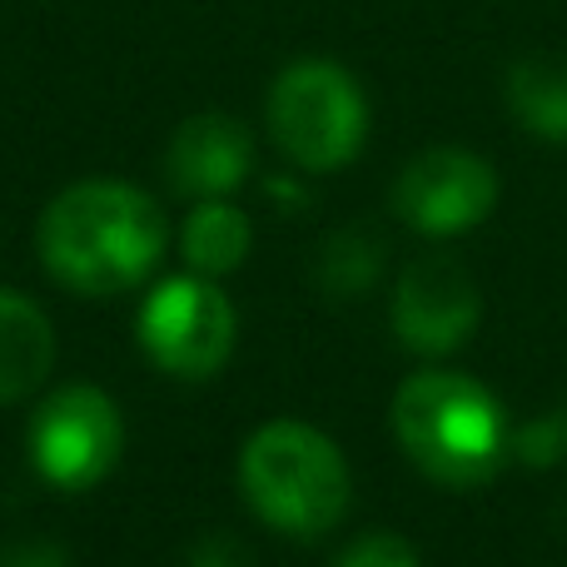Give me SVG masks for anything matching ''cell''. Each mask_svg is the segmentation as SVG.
<instances>
[{
    "label": "cell",
    "mask_w": 567,
    "mask_h": 567,
    "mask_svg": "<svg viewBox=\"0 0 567 567\" xmlns=\"http://www.w3.org/2000/svg\"><path fill=\"white\" fill-rule=\"evenodd\" d=\"M140 349L155 369H165L169 379H215L229 363L239 339L235 303L225 299V289H215L205 275H179L150 289V299L140 303Z\"/></svg>",
    "instance_id": "5"
},
{
    "label": "cell",
    "mask_w": 567,
    "mask_h": 567,
    "mask_svg": "<svg viewBox=\"0 0 567 567\" xmlns=\"http://www.w3.org/2000/svg\"><path fill=\"white\" fill-rule=\"evenodd\" d=\"M393 433L413 468L449 488L488 483L508 458L513 429L503 403L468 373L429 369L393 393Z\"/></svg>",
    "instance_id": "2"
},
{
    "label": "cell",
    "mask_w": 567,
    "mask_h": 567,
    "mask_svg": "<svg viewBox=\"0 0 567 567\" xmlns=\"http://www.w3.org/2000/svg\"><path fill=\"white\" fill-rule=\"evenodd\" d=\"M185 567H255V558H249L245 543L225 538V533H215V538L195 543V553H189Z\"/></svg>",
    "instance_id": "16"
},
{
    "label": "cell",
    "mask_w": 567,
    "mask_h": 567,
    "mask_svg": "<svg viewBox=\"0 0 567 567\" xmlns=\"http://www.w3.org/2000/svg\"><path fill=\"white\" fill-rule=\"evenodd\" d=\"M55 329L35 299L20 289H0V403H16L50 379Z\"/></svg>",
    "instance_id": "10"
},
{
    "label": "cell",
    "mask_w": 567,
    "mask_h": 567,
    "mask_svg": "<svg viewBox=\"0 0 567 567\" xmlns=\"http://www.w3.org/2000/svg\"><path fill=\"white\" fill-rule=\"evenodd\" d=\"M0 567H70V558L55 543L25 538V543H6V548H0Z\"/></svg>",
    "instance_id": "17"
},
{
    "label": "cell",
    "mask_w": 567,
    "mask_h": 567,
    "mask_svg": "<svg viewBox=\"0 0 567 567\" xmlns=\"http://www.w3.org/2000/svg\"><path fill=\"white\" fill-rule=\"evenodd\" d=\"M508 110L528 135L567 145V60L563 55H523L503 80Z\"/></svg>",
    "instance_id": "11"
},
{
    "label": "cell",
    "mask_w": 567,
    "mask_h": 567,
    "mask_svg": "<svg viewBox=\"0 0 567 567\" xmlns=\"http://www.w3.org/2000/svg\"><path fill=\"white\" fill-rule=\"evenodd\" d=\"M483 319V293L473 275L458 259H413L399 275L393 289V333L403 349L423 353V359H443V353L463 349Z\"/></svg>",
    "instance_id": "8"
},
{
    "label": "cell",
    "mask_w": 567,
    "mask_h": 567,
    "mask_svg": "<svg viewBox=\"0 0 567 567\" xmlns=\"http://www.w3.org/2000/svg\"><path fill=\"white\" fill-rule=\"evenodd\" d=\"M239 488L269 528L323 538L349 513V463L339 443L299 419H275L239 453Z\"/></svg>",
    "instance_id": "3"
},
{
    "label": "cell",
    "mask_w": 567,
    "mask_h": 567,
    "mask_svg": "<svg viewBox=\"0 0 567 567\" xmlns=\"http://www.w3.org/2000/svg\"><path fill=\"white\" fill-rule=\"evenodd\" d=\"M249 239H255L249 235V219L239 215L235 205H225V199H205V205L185 219L179 249H185V259H189L195 275L215 279V275H229V269L245 265Z\"/></svg>",
    "instance_id": "12"
},
{
    "label": "cell",
    "mask_w": 567,
    "mask_h": 567,
    "mask_svg": "<svg viewBox=\"0 0 567 567\" xmlns=\"http://www.w3.org/2000/svg\"><path fill=\"white\" fill-rule=\"evenodd\" d=\"M383 269V249L379 239H369L363 229H343L329 245L319 249V265H313V279L329 299H359V293L373 289Z\"/></svg>",
    "instance_id": "13"
},
{
    "label": "cell",
    "mask_w": 567,
    "mask_h": 567,
    "mask_svg": "<svg viewBox=\"0 0 567 567\" xmlns=\"http://www.w3.org/2000/svg\"><path fill=\"white\" fill-rule=\"evenodd\" d=\"M255 140L229 115H195L169 140V179L189 199H225L249 179Z\"/></svg>",
    "instance_id": "9"
},
{
    "label": "cell",
    "mask_w": 567,
    "mask_h": 567,
    "mask_svg": "<svg viewBox=\"0 0 567 567\" xmlns=\"http://www.w3.org/2000/svg\"><path fill=\"white\" fill-rule=\"evenodd\" d=\"M125 449V423L95 383H65L30 419V458L55 488H95Z\"/></svg>",
    "instance_id": "6"
},
{
    "label": "cell",
    "mask_w": 567,
    "mask_h": 567,
    "mask_svg": "<svg viewBox=\"0 0 567 567\" xmlns=\"http://www.w3.org/2000/svg\"><path fill=\"white\" fill-rule=\"evenodd\" d=\"M35 245L55 284L105 299L155 275L165 255V215L125 179H80L50 199Z\"/></svg>",
    "instance_id": "1"
},
{
    "label": "cell",
    "mask_w": 567,
    "mask_h": 567,
    "mask_svg": "<svg viewBox=\"0 0 567 567\" xmlns=\"http://www.w3.org/2000/svg\"><path fill=\"white\" fill-rule=\"evenodd\" d=\"M498 205V169L458 145L423 150L393 185V209L409 229L429 239H453L478 229Z\"/></svg>",
    "instance_id": "7"
},
{
    "label": "cell",
    "mask_w": 567,
    "mask_h": 567,
    "mask_svg": "<svg viewBox=\"0 0 567 567\" xmlns=\"http://www.w3.org/2000/svg\"><path fill=\"white\" fill-rule=\"evenodd\" d=\"M269 130L299 169L329 175L363 150L369 100L359 80L333 60H293L269 85Z\"/></svg>",
    "instance_id": "4"
},
{
    "label": "cell",
    "mask_w": 567,
    "mask_h": 567,
    "mask_svg": "<svg viewBox=\"0 0 567 567\" xmlns=\"http://www.w3.org/2000/svg\"><path fill=\"white\" fill-rule=\"evenodd\" d=\"M333 567H423V563H419V553H413L409 538L379 528V533H359V538L339 553Z\"/></svg>",
    "instance_id": "15"
},
{
    "label": "cell",
    "mask_w": 567,
    "mask_h": 567,
    "mask_svg": "<svg viewBox=\"0 0 567 567\" xmlns=\"http://www.w3.org/2000/svg\"><path fill=\"white\" fill-rule=\"evenodd\" d=\"M508 453L518 463H528V468H553V463H563L567 458V399L553 403L548 413H538L533 423H523V429H513Z\"/></svg>",
    "instance_id": "14"
}]
</instances>
